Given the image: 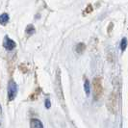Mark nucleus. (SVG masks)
<instances>
[{"label":"nucleus","mask_w":128,"mask_h":128,"mask_svg":"<svg viewBox=\"0 0 128 128\" xmlns=\"http://www.w3.org/2000/svg\"><path fill=\"white\" fill-rule=\"evenodd\" d=\"M26 33H27L28 35H33V34L35 33V28H34V26L33 25L27 26V28H26Z\"/></svg>","instance_id":"6"},{"label":"nucleus","mask_w":128,"mask_h":128,"mask_svg":"<svg viewBox=\"0 0 128 128\" xmlns=\"http://www.w3.org/2000/svg\"><path fill=\"white\" fill-rule=\"evenodd\" d=\"M18 94V85L13 80H11L8 85V97L10 100H14Z\"/></svg>","instance_id":"1"},{"label":"nucleus","mask_w":128,"mask_h":128,"mask_svg":"<svg viewBox=\"0 0 128 128\" xmlns=\"http://www.w3.org/2000/svg\"><path fill=\"white\" fill-rule=\"evenodd\" d=\"M45 107H46V108H50V101H49L48 98L45 100Z\"/></svg>","instance_id":"8"},{"label":"nucleus","mask_w":128,"mask_h":128,"mask_svg":"<svg viewBox=\"0 0 128 128\" xmlns=\"http://www.w3.org/2000/svg\"><path fill=\"white\" fill-rule=\"evenodd\" d=\"M84 90H85V92L87 96H89L90 92V82L88 79H85V82H84Z\"/></svg>","instance_id":"4"},{"label":"nucleus","mask_w":128,"mask_h":128,"mask_svg":"<svg viewBox=\"0 0 128 128\" xmlns=\"http://www.w3.org/2000/svg\"><path fill=\"white\" fill-rule=\"evenodd\" d=\"M30 126H31V128H44V125H42V122L40 120H37V118L31 120Z\"/></svg>","instance_id":"3"},{"label":"nucleus","mask_w":128,"mask_h":128,"mask_svg":"<svg viewBox=\"0 0 128 128\" xmlns=\"http://www.w3.org/2000/svg\"><path fill=\"white\" fill-rule=\"evenodd\" d=\"M126 45H127V40H126V38H123L122 40V42H120V49H122V51H124V50H125Z\"/></svg>","instance_id":"7"},{"label":"nucleus","mask_w":128,"mask_h":128,"mask_svg":"<svg viewBox=\"0 0 128 128\" xmlns=\"http://www.w3.org/2000/svg\"><path fill=\"white\" fill-rule=\"evenodd\" d=\"M8 21H9V16L7 14H2L1 16H0V22H1V24L4 25V24H6Z\"/></svg>","instance_id":"5"},{"label":"nucleus","mask_w":128,"mask_h":128,"mask_svg":"<svg viewBox=\"0 0 128 128\" xmlns=\"http://www.w3.org/2000/svg\"><path fill=\"white\" fill-rule=\"evenodd\" d=\"M4 47L6 48L7 50H13L14 48L16 47V42L10 38L5 37V38H4Z\"/></svg>","instance_id":"2"}]
</instances>
